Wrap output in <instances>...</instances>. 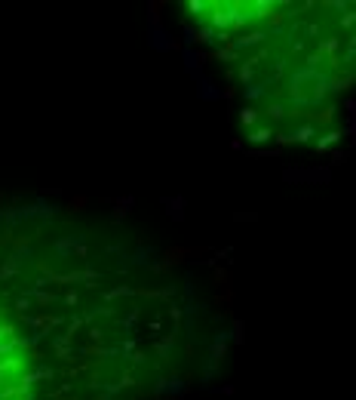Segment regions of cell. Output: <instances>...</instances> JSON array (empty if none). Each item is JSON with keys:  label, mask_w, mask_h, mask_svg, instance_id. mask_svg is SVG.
<instances>
[{"label": "cell", "mask_w": 356, "mask_h": 400, "mask_svg": "<svg viewBox=\"0 0 356 400\" xmlns=\"http://www.w3.org/2000/svg\"><path fill=\"white\" fill-rule=\"evenodd\" d=\"M267 114H270L273 120H283V117H286V108H283V105H276V102H273V105H267Z\"/></svg>", "instance_id": "484cf974"}, {"label": "cell", "mask_w": 356, "mask_h": 400, "mask_svg": "<svg viewBox=\"0 0 356 400\" xmlns=\"http://www.w3.org/2000/svg\"><path fill=\"white\" fill-rule=\"evenodd\" d=\"M169 317H172V333H178V324H181V308H175V305H169Z\"/></svg>", "instance_id": "f546056e"}, {"label": "cell", "mask_w": 356, "mask_h": 400, "mask_svg": "<svg viewBox=\"0 0 356 400\" xmlns=\"http://www.w3.org/2000/svg\"><path fill=\"white\" fill-rule=\"evenodd\" d=\"M74 400H80V397H74Z\"/></svg>", "instance_id": "ee69618b"}, {"label": "cell", "mask_w": 356, "mask_h": 400, "mask_svg": "<svg viewBox=\"0 0 356 400\" xmlns=\"http://www.w3.org/2000/svg\"><path fill=\"white\" fill-rule=\"evenodd\" d=\"M240 124H243V127H255V124H258V111H255V108H243V111H240Z\"/></svg>", "instance_id": "ffe728a7"}, {"label": "cell", "mask_w": 356, "mask_h": 400, "mask_svg": "<svg viewBox=\"0 0 356 400\" xmlns=\"http://www.w3.org/2000/svg\"><path fill=\"white\" fill-rule=\"evenodd\" d=\"M56 351V357H62V360H68V364H71V360H74V348L71 345H59V348H53Z\"/></svg>", "instance_id": "d4e9b609"}, {"label": "cell", "mask_w": 356, "mask_h": 400, "mask_svg": "<svg viewBox=\"0 0 356 400\" xmlns=\"http://www.w3.org/2000/svg\"><path fill=\"white\" fill-rule=\"evenodd\" d=\"M215 284H218V287H230V284H227V271L215 268Z\"/></svg>", "instance_id": "74e56055"}, {"label": "cell", "mask_w": 356, "mask_h": 400, "mask_svg": "<svg viewBox=\"0 0 356 400\" xmlns=\"http://www.w3.org/2000/svg\"><path fill=\"white\" fill-rule=\"evenodd\" d=\"M184 62H187V71H200V65H203V56L200 53H184Z\"/></svg>", "instance_id": "44dd1931"}, {"label": "cell", "mask_w": 356, "mask_h": 400, "mask_svg": "<svg viewBox=\"0 0 356 400\" xmlns=\"http://www.w3.org/2000/svg\"><path fill=\"white\" fill-rule=\"evenodd\" d=\"M0 311H4V308H0Z\"/></svg>", "instance_id": "f6af8a7d"}, {"label": "cell", "mask_w": 356, "mask_h": 400, "mask_svg": "<svg viewBox=\"0 0 356 400\" xmlns=\"http://www.w3.org/2000/svg\"><path fill=\"white\" fill-rule=\"evenodd\" d=\"M184 256H187V250H181V247H175V250H169L166 253V262H160L163 268H172V265H178V262H184Z\"/></svg>", "instance_id": "2e32d148"}, {"label": "cell", "mask_w": 356, "mask_h": 400, "mask_svg": "<svg viewBox=\"0 0 356 400\" xmlns=\"http://www.w3.org/2000/svg\"><path fill=\"white\" fill-rule=\"evenodd\" d=\"M74 253H77V256H80V259H86V256H89V250H86L83 244H77V247H74Z\"/></svg>", "instance_id": "7bdbcfd3"}, {"label": "cell", "mask_w": 356, "mask_h": 400, "mask_svg": "<svg viewBox=\"0 0 356 400\" xmlns=\"http://www.w3.org/2000/svg\"><path fill=\"white\" fill-rule=\"evenodd\" d=\"M344 160H347L344 151H332V164H344Z\"/></svg>", "instance_id": "b9f144b4"}, {"label": "cell", "mask_w": 356, "mask_h": 400, "mask_svg": "<svg viewBox=\"0 0 356 400\" xmlns=\"http://www.w3.org/2000/svg\"><path fill=\"white\" fill-rule=\"evenodd\" d=\"M181 391H184V385H181V379H175V376H172V379H160V382L154 385V394H157V397H163V394H181Z\"/></svg>", "instance_id": "277c9868"}, {"label": "cell", "mask_w": 356, "mask_h": 400, "mask_svg": "<svg viewBox=\"0 0 356 400\" xmlns=\"http://www.w3.org/2000/svg\"><path fill=\"white\" fill-rule=\"evenodd\" d=\"M117 385H120V391H123V388H135L138 382H135V379H132L129 373H123V376H120V382H117Z\"/></svg>", "instance_id": "836d02e7"}, {"label": "cell", "mask_w": 356, "mask_h": 400, "mask_svg": "<svg viewBox=\"0 0 356 400\" xmlns=\"http://www.w3.org/2000/svg\"><path fill=\"white\" fill-rule=\"evenodd\" d=\"M22 367H25V360H22V357H4V360H0V385L7 382L10 373H19Z\"/></svg>", "instance_id": "8992f818"}, {"label": "cell", "mask_w": 356, "mask_h": 400, "mask_svg": "<svg viewBox=\"0 0 356 400\" xmlns=\"http://www.w3.org/2000/svg\"><path fill=\"white\" fill-rule=\"evenodd\" d=\"M252 16H261V19H267L270 13H276V4H270V0H255V4H252Z\"/></svg>", "instance_id": "9a60e30c"}, {"label": "cell", "mask_w": 356, "mask_h": 400, "mask_svg": "<svg viewBox=\"0 0 356 400\" xmlns=\"http://www.w3.org/2000/svg\"><path fill=\"white\" fill-rule=\"evenodd\" d=\"M135 204V200L132 197H120V200H117V213H114V222H120L126 213H129V207Z\"/></svg>", "instance_id": "d6986e66"}, {"label": "cell", "mask_w": 356, "mask_h": 400, "mask_svg": "<svg viewBox=\"0 0 356 400\" xmlns=\"http://www.w3.org/2000/svg\"><path fill=\"white\" fill-rule=\"evenodd\" d=\"M74 247H77V240H74V234L71 237H59L56 240V244H53V250L65 259V256H74Z\"/></svg>", "instance_id": "7c38bea8"}, {"label": "cell", "mask_w": 356, "mask_h": 400, "mask_svg": "<svg viewBox=\"0 0 356 400\" xmlns=\"http://www.w3.org/2000/svg\"><path fill=\"white\" fill-rule=\"evenodd\" d=\"M341 139H344V133H341V130H332V133H326L323 139H316V142H313V148L323 154V151H329V148H332L335 142H341Z\"/></svg>", "instance_id": "8fae6325"}, {"label": "cell", "mask_w": 356, "mask_h": 400, "mask_svg": "<svg viewBox=\"0 0 356 400\" xmlns=\"http://www.w3.org/2000/svg\"><path fill=\"white\" fill-rule=\"evenodd\" d=\"M172 348H175V333H169L166 339H157V345H154V351H157V357H160V360H169Z\"/></svg>", "instance_id": "9c48e42d"}, {"label": "cell", "mask_w": 356, "mask_h": 400, "mask_svg": "<svg viewBox=\"0 0 356 400\" xmlns=\"http://www.w3.org/2000/svg\"><path fill=\"white\" fill-rule=\"evenodd\" d=\"M19 259H22V256H16V253L4 259V268H0V284H7L10 277H16V274L22 271V262H19Z\"/></svg>", "instance_id": "5b68a950"}, {"label": "cell", "mask_w": 356, "mask_h": 400, "mask_svg": "<svg viewBox=\"0 0 356 400\" xmlns=\"http://www.w3.org/2000/svg\"><path fill=\"white\" fill-rule=\"evenodd\" d=\"M224 351H227V333H218L215 342H212V354H209V364H206V376L215 373V367L224 360Z\"/></svg>", "instance_id": "7a4b0ae2"}, {"label": "cell", "mask_w": 356, "mask_h": 400, "mask_svg": "<svg viewBox=\"0 0 356 400\" xmlns=\"http://www.w3.org/2000/svg\"><path fill=\"white\" fill-rule=\"evenodd\" d=\"M304 31H307V37H316V40L323 37V28H320V22H310V25H307Z\"/></svg>", "instance_id": "1f68e13d"}, {"label": "cell", "mask_w": 356, "mask_h": 400, "mask_svg": "<svg viewBox=\"0 0 356 400\" xmlns=\"http://www.w3.org/2000/svg\"><path fill=\"white\" fill-rule=\"evenodd\" d=\"M246 139H249V142H255V145H264V142H270V139H273V133H270L267 127H255Z\"/></svg>", "instance_id": "4fadbf2b"}, {"label": "cell", "mask_w": 356, "mask_h": 400, "mask_svg": "<svg viewBox=\"0 0 356 400\" xmlns=\"http://www.w3.org/2000/svg\"><path fill=\"white\" fill-rule=\"evenodd\" d=\"M89 339H92V345H95V342H101V339H105V333H101L98 327H92V330H89Z\"/></svg>", "instance_id": "ab89813d"}, {"label": "cell", "mask_w": 356, "mask_h": 400, "mask_svg": "<svg viewBox=\"0 0 356 400\" xmlns=\"http://www.w3.org/2000/svg\"><path fill=\"white\" fill-rule=\"evenodd\" d=\"M280 145H292V133H280V136H273Z\"/></svg>", "instance_id": "60d3db41"}, {"label": "cell", "mask_w": 356, "mask_h": 400, "mask_svg": "<svg viewBox=\"0 0 356 400\" xmlns=\"http://www.w3.org/2000/svg\"><path fill=\"white\" fill-rule=\"evenodd\" d=\"M28 308H31V299H28V296H19V299H16V311H19V314H25Z\"/></svg>", "instance_id": "e575fe53"}, {"label": "cell", "mask_w": 356, "mask_h": 400, "mask_svg": "<svg viewBox=\"0 0 356 400\" xmlns=\"http://www.w3.org/2000/svg\"><path fill=\"white\" fill-rule=\"evenodd\" d=\"M120 296H138V290H132V287H117V290H108V293H105V302H114V299H120Z\"/></svg>", "instance_id": "e0dca14e"}, {"label": "cell", "mask_w": 356, "mask_h": 400, "mask_svg": "<svg viewBox=\"0 0 356 400\" xmlns=\"http://www.w3.org/2000/svg\"><path fill=\"white\" fill-rule=\"evenodd\" d=\"M353 22H356V13H347V16H341V28H353Z\"/></svg>", "instance_id": "f35d334b"}, {"label": "cell", "mask_w": 356, "mask_h": 400, "mask_svg": "<svg viewBox=\"0 0 356 400\" xmlns=\"http://www.w3.org/2000/svg\"><path fill=\"white\" fill-rule=\"evenodd\" d=\"M163 207H166V213H169L175 222L184 219V200H181V197H166V200H163Z\"/></svg>", "instance_id": "ba28073f"}, {"label": "cell", "mask_w": 356, "mask_h": 400, "mask_svg": "<svg viewBox=\"0 0 356 400\" xmlns=\"http://www.w3.org/2000/svg\"><path fill=\"white\" fill-rule=\"evenodd\" d=\"M200 96L203 99H218V90H212L209 80H200Z\"/></svg>", "instance_id": "cb8c5ba5"}, {"label": "cell", "mask_w": 356, "mask_h": 400, "mask_svg": "<svg viewBox=\"0 0 356 400\" xmlns=\"http://www.w3.org/2000/svg\"><path fill=\"white\" fill-rule=\"evenodd\" d=\"M206 7H212V4H206V0H190V4H187V10H190V13H203Z\"/></svg>", "instance_id": "d6a6232c"}, {"label": "cell", "mask_w": 356, "mask_h": 400, "mask_svg": "<svg viewBox=\"0 0 356 400\" xmlns=\"http://www.w3.org/2000/svg\"><path fill=\"white\" fill-rule=\"evenodd\" d=\"M62 302H65V305H71V308H77V302H80V296H77V290H68V293L62 296Z\"/></svg>", "instance_id": "4dcf8cb0"}, {"label": "cell", "mask_w": 356, "mask_h": 400, "mask_svg": "<svg viewBox=\"0 0 356 400\" xmlns=\"http://www.w3.org/2000/svg\"><path fill=\"white\" fill-rule=\"evenodd\" d=\"M329 90H335V93H344V90H350V84H353V74H344V77H335V80H329Z\"/></svg>", "instance_id": "ac0fdd59"}, {"label": "cell", "mask_w": 356, "mask_h": 400, "mask_svg": "<svg viewBox=\"0 0 356 400\" xmlns=\"http://www.w3.org/2000/svg\"><path fill=\"white\" fill-rule=\"evenodd\" d=\"M240 80H243V84H246V87H249V84H255V68L243 62V65H240Z\"/></svg>", "instance_id": "7402d4cb"}, {"label": "cell", "mask_w": 356, "mask_h": 400, "mask_svg": "<svg viewBox=\"0 0 356 400\" xmlns=\"http://www.w3.org/2000/svg\"><path fill=\"white\" fill-rule=\"evenodd\" d=\"M150 47H154V50H175V40H172L163 28H154V34H150Z\"/></svg>", "instance_id": "52a82bcc"}, {"label": "cell", "mask_w": 356, "mask_h": 400, "mask_svg": "<svg viewBox=\"0 0 356 400\" xmlns=\"http://www.w3.org/2000/svg\"><path fill=\"white\" fill-rule=\"evenodd\" d=\"M264 37H267V31H252V34H246V37H230V47L240 53V50H246V47L264 44Z\"/></svg>", "instance_id": "3957f363"}, {"label": "cell", "mask_w": 356, "mask_h": 400, "mask_svg": "<svg viewBox=\"0 0 356 400\" xmlns=\"http://www.w3.org/2000/svg\"><path fill=\"white\" fill-rule=\"evenodd\" d=\"M83 207H86V197H74L71 204H68V213H80Z\"/></svg>", "instance_id": "f1b7e54d"}, {"label": "cell", "mask_w": 356, "mask_h": 400, "mask_svg": "<svg viewBox=\"0 0 356 400\" xmlns=\"http://www.w3.org/2000/svg\"><path fill=\"white\" fill-rule=\"evenodd\" d=\"M243 320H233V342H243Z\"/></svg>", "instance_id": "d590c367"}, {"label": "cell", "mask_w": 356, "mask_h": 400, "mask_svg": "<svg viewBox=\"0 0 356 400\" xmlns=\"http://www.w3.org/2000/svg\"><path fill=\"white\" fill-rule=\"evenodd\" d=\"M304 65H307V68H313V71H316V68H320V65H323V56H320V53H310V56H307V59H304Z\"/></svg>", "instance_id": "83f0119b"}, {"label": "cell", "mask_w": 356, "mask_h": 400, "mask_svg": "<svg viewBox=\"0 0 356 400\" xmlns=\"http://www.w3.org/2000/svg\"><path fill=\"white\" fill-rule=\"evenodd\" d=\"M53 284H86V287H98V271L86 268V271H71V274H49Z\"/></svg>", "instance_id": "6da1fadb"}, {"label": "cell", "mask_w": 356, "mask_h": 400, "mask_svg": "<svg viewBox=\"0 0 356 400\" xmlns=\"http://www.w3.org/2000/svg\"><path fill=\"white\" fill-rule=\"evenodd\" d=\"M16 351V339H4V342H0V357H10Z\"/></svg>", "instance_id": "4316f807"}, {"label": "cell", "mask_w": 356, "mask_h": 400, "mask_svg": "<svg viewBox=\"0 0 356 400\" xmlns=\"http://www.w3.org/2000/svg\"><path fill=\"white\" fill-rule=\"evenodd\" d=\"M28 299L37 302L40 308H49L53 302H59V296H56V293H46V290H28Z\"/></svg>", "instance_id": "30bf717a"}, {"label": "cell", "mask_w": 356, "mask_h": 400, "mask_svg": "<svg viewBox=\"0 0 356 400\" xmlns=\"http://www.w3.org/2000/svg\"><path fill=\"white\" fill-rule=\"evenodd\" d=\"M215 59H230V62H233V59H240V53H236V50L227 44V47H218V50H215Z\"/></svg>", "instance_id": "603a6c76"}, {"label": "cell", "mask_w": 356, "mask_h": 400, "mask_svg": "<svg viewBox=\"0 0 356 400\" xmlns=\"http://www.w3.org/2000/svg\"><path fill=\"white\" fill-rule=\"evenodd\" d=\"M316 136V127L313 124H304V127H298L295 133H292V142H310Z\"/></svg>", "instance_id": "5bb4252c"}, {"label": "cell", "mask_w": 356, "mask_h": 400, "mask_svg": "<svg viewBox=\"0 0 356 400\" xmlns=\"http://www.w3.org/2000/svg\"><path fill=\"white\" fill-rule=\"evenodd\" d=\"M335 120V108H323V114H320V124H332Z\"/></svg>", "instance_id": "8d00e7d4"}]
</instances>
